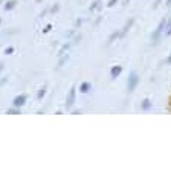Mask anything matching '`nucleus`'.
I'll return each mask as SVG.
<instances>
[{
    "label": "nucleus",
    "mask_w": 171,
    "mask_h": 182,
    "mask_svg": "<svg viewBox=\"0 0 171 182\" xmlns=\"http://www.w3.org/2000/svg\"><path fill=\"white\" fill-rule=\"evenodd\" d=\"M165 63H167V64H171V54H170V57L167 58V61H165Z\"/></svg>",
    "instance_id": "412c9836"
},
{
    "label": "nucleus",
    "mask_w": 171,
    "mask_h": 182,
    "mask_svg": "<svg viewBox=\"0 0 171 182\" xmlns=\"http://www.w3.org/2000/svg\"><path fill=\"white\" fill-rule=\"evenodd\" d=\"M37 2H41V0H37Z\"/></svg>",
    "instance_id": "a878e982"
},
{
    "label": "nucleus",
    "mask_w": 171,
    "mask_h": 182,
    "mask_svg": "<svg viewBox=\"0 0 171 182\" xmlns=\"http://www.w3.org/2000/svg\"><path fill=\"white\" fill-rule=\"evenodd\" d=\"M167 6H171V0H167Z\"/></svg>",
    "instance_id": "5701e85b"
},
{
    "label": "nucleus",
    "mask_w": 171,
    "mask_h": 182,
    "mask_svg": "<svg viewBox=\"0 0 171 182\" xmlns=\"http://www.w3.org/2000/svg\"><path fill=\"white\" fill-rule=\"evenodd\" d=\"M75 103V90L70 89L69 92V97H67V101H66V107H72V104Z\"/></svg>",
    "instance_id": "20e7f679"
},
{
    "label": "nucleus",
    "mask_w": 171,
    "mask_h": 182,
    "mask_svg": "<svg viewBox=\"0 0 171 182\" xmlns=\"http://www.w3.org/2000/svg\"><path fill=\"white\" fill-rule=\"evenodd\" d=\"M116 38H119V32H113V34L110 35V38H109V40H107V45H110L112 42H115Z\"/></svg>",
    "instance_id": "9b49d317"
},
{
    "label": "nucleus",
    "mask_w": 171,
    "mask_h": 182,
    "mask_svg": "<svg viewBox=\"0 0 171 182\" xmlns=\"http://www.w3.org/2000/svg\"><path fill=\"white\" fill-rule=\"evenodd\" d=\"M57 11H58V5H54V6H52V9H50V12H52V14H55Z\"/></svg>",
    "instance_id": "dca6fc26"
},
{
    "label": "nucleus",
    "mask_w": 171,
    "mask_h": 182,
    "mask_svg": "<svg viewBox=\"0 0 171 182\" xmlns=\"http://www.w3.org/2000/svg\"><path fill=\"white\" fill-rule=\"evenodd\" d=\"M121 72H122V66H113L112 71H110V77H112V78H116Z\"/></svg>",
    "instance_id": "423d86ee"
},
{
    "label": "nucleus",
    "mask_w": 171,
    "mask_h": 182,
    "mask_svg": "<svg viewBox=\"0 0 171 182\" xmlns=\"http://www.w3.org/2000/svg\"><path fill=\"white\" fill-rule=\"evenodd\" d=\"M24 101H26V97L24 95H20V97H17L14 100V103H12V104H14V107H20V106H23V104H24Z\"/></svg>",
    "instance_id": "39448f33"
},
{
    "label": "nucleus",
    "mask_w": 171,
    "mask_h": 182,
    "mask_svg": "<svg viewBox=\"0 0 171 182\" xmlns=\"http://www.w3.org/2000/svg\"><path fill=\"white\" fill-rule=\"evenodd\" d=\"M128 2H130V0H124V2H122V3H124V5H127Z\"/></svg>",
    "instance_id": "b1692460"
},
{
    "label": "nucleus",
    "mask_w": 171,
    "mask_h": 182,
    "mask_svg": "<svg viewBox=\"0 0 171 182\" xmlns=\"http://www.w3.org/2000/svg\"><path fill=\"white\" fill-rule=\"evenodd\" d=\"M2 69H3V64H0V72H2Z\"/></svg>",
    "instance_id": "393cba45"
},
{
    "label": "nucleus",
    "mask_w": 171,
    "mask_h": 182,
    "mask_svg": "<svg viewBox=\"0 0 171 182\" xmlns=\"http://www.w3.org/2000/svg\"><path fill=\"white\" fill-rule=\"evenodd\" d=\"M161 2H162V0H154V3H153V9H156L157 6H159V5H161Z\"/></svg>",
    "instance_id": "2eb2a0df"
},
{
    "label": "nucleus",
    "mask_w": 171,
    "mask_h": 182,
    "mask_svg": "<svg viewBox=\"0 0 171 182\" xmlns=\"http://www.w3.org/2000/svg\"><path fill=\"white\" fill-rule=\"evenodd\" d=\"M165 35H171V26H168V28H167V32H165Z\"/></svg>",
    "instance_id": "6ab92c4d"
},
{
    "label": "nucleus",
    "mask_w": 171,
    "mask_h": 182,
    "mask_svg": "<svg viewBox=\"0 0 171 182\" xmlns=\"http://www.w3.org/2000/svg\"><path fill=\"white\" fill-rule=\"evenodd\" d=\"M67 60H69V57H63V60H60V63H58V66H63V64L67 61Z\"/></svg>",
    "instance_id": "4468645a"
},
{
    "label": "nucleus",
    "mask_w": 171,
    "mask_h": 182,
    "mask_svg": "<svg viewBox=\"0 0 171 182\" xmlns=\"http://www.w3.org/2000/svg\"><path fill=\"white\" fill-rule=\"evenodd\" d=\"M67 49H70V45H69V43H67V45H64V46L61 48V51L58 52V54H60V55H61V54H64V52L67 51Z\"/></svg>",
    "instance_id": "f8f14e48"
},
{
    "label": "nucleus",
    "mask_w": 171,
    "mask_h": 182,
    "mask_svg": "<svg viewBox=\"0 0 171 182\" xmlns=\"http://www.w3.org/2000/svg\"><path fill=\"white\" fill-rule=\"evenodd\" d=\"M141 109H142L144 112H145V110H150V109H151V101H150L148 98H145V100L142 101V104H141Z\"/></svg>",
    "instance_id": "0eeeda50"
},
{
    "label": "nucleus",
    "mask_w": 171,
    "mask_h": 182,
    "mask_svg": "<svg viewBox=\"0 0 171 182\" xmlns=\"http://www.w3.org/2000/svg\"><path fill=\"white\" fill-rule=\"evenodd\" d=\"M116 2H118V0H110V2H109L107 5H109V6H115V5H116Z\"/></svg>",
    "instance_id": "f3484780"
},
{
    "label": "nucleus",
    "mask_w": 171,
    "mask_h": 182,
    "mask_svg": "<svg viewBox=\"0 0 171 182\" xmlns=\"http://www.w3.org/2000/svg\"><path fill=\"white\" fill-rule=\"evenodd\" d=\"M96 8H98V11L101 9V2H99V0H95V2H93V3L90 5L89 11H90V12H92V11H96Z\"/></svg>",
    "instance_id": "6e6552de"
},
{
    "label": "nucleus",
    "mask_w": 171,
    "mask_h": 182,
    "mask_svg": "<svg viewBox=\"0 0 171 182\" xmlns=\"http://www.w3.org/2000/svg\"><path fill=\"white\" fill-rule=\"evenodd\" d=\"M16 5H17V0H9V2L5 5V9H6V11H11V9L14 8Z\"/></svg>",
    "instance_id": "1a4fd4ad"
},
{
    "label": "nucleus",
    "mask_w": 171,
    "mask_h": 182,
    "mask_svg": "<svg viewBox=\"0 0 171 182\" xmlns=\"http://www.w3.org/2000/svg\"><path fill=\"white\" fill-rule=\"evenodd\" d=\"M80 89H81V92H83V94H87L89 90H90V83H83Z\"/></svg>",
    "instance_id": "9d476101"
},
{
    "label": "nucleus",
    "mask_w": 171,
    "mask_h": 182,
    "mask_svg": "<svg viewBox=\"0 0 171 182\" xmlns=\"http://www.w3.org/2000/svg\"><path fill=\"white\" fill-rule=\"evenodd\" d=\"M99 23H101V17H98V19L95 20V26H96V25H99Z\"/></svg>",
    "instance_id": "aec40b11"
},
{
    "label": "nucleus",
    "mask_w": 171,
    "mask_h": 182,
    "mask_svg": "<svg viewBox=\"0 0 171 182\" xmlns=\"http://www.w3.org/2000/svg\"><path fill=\"white\" fill-rule=\"evenodd\" d=\"M44 92H46V89H41L40 92H38V100H41V98L44 97Z\"/></svg>",
    "instance_id": "ddd939ff"
},
{
    "label": "nucleus",
    "mask_w": 171,
    "mask_h": 182,
    "mask_svg": "<svg viewBox=\"0 0 171 182\" xmlns=\"http://www.w3.org/2000/svg\"><path fill=\"white\" fill-rule=\"evenodd\" d=\"M165 26H167V19H164V20L159 23V26H157V28H156V31L151 34V40H153V45H156L157 42H159V37H161L162 31L165 29Z\"/></svg>",
    "instance_id": "f03ea898"
},
{
    "label": "nucleus",
    "mask_w": 171,
    "mask_h": 182,
    "mask_svg": "<svg viewBox=\"0 0 171 182\" xmlns=\"http://www.w3.org/2000/svg\"><path fill=\"white\" fill-rule=\"evenodd\" d=\"M133 23H135V20L133 19H128V22H127V25L124 26V29L119 32V38H124L125 35H127V32L130 31V28H131V26H133Z\"/></svg>",
    "instance_id": "7ed1b4c3"
},
{
    "label": "nucleus",
    "mask_w": 171,
    "mask_h": 182,
    "mask_svg": "<svg viewBox=\"0 0 171 182\" xmlns=\"http://www.w3.org/2000/svg\"><path fill=\"white\" fill-rule=\"evenodd\" d=\"M12 52H14V49H12V48H8V49L5 51V54H12Z\"/></svg>",
    "instance_id": "a211bd4d"
},
{
    "label": "nucleus",
    "mask_w": 171,
    "mask_h": 182,
    "mask_svg": "<svg viewBox=\"0 0 171 182\" xmlns=\"http://www.w3.org/2000/svg\"><path fill=\"white\" fill-rule=\"evenodd\" d=\"M138 83H139V77H138L135 72H130V75H128V84H127V92H128V94L135 92Z\"/></svg>",
    "instance_id": "f257e3e1"
},
{
    "label": "nucleus",
    "mask_w": 171,
    "mask_h": 182,
    "mask_svg": "<svg viewBox=\"0 0 171 182\" xmlns=\"http://www.w3.org/2000/svg\"><path fill=\"white\" fill-rule=\"evenodd\" d=\"M167 26H171V17H170V20L167 22Z\"/></svg>",
    "instance_id": "4be33fe9"
}]
</instances>
